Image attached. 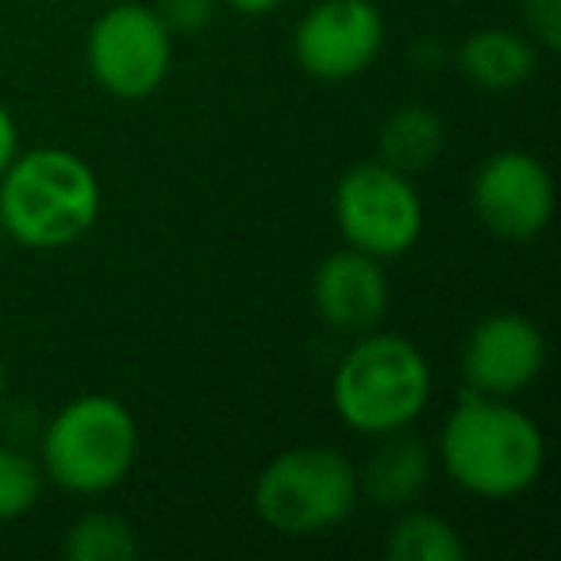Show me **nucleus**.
I'll list each match as a JSON object with an SVG mask.
<instances>
[{
  "label": "nucleus",
  "mask_w": 561,
  "mask_h": 561,
  "mask_svg": "<svg viewBox=\"0 0 561 561\" xmlns=\"http://www.w3.org/2000/svg\"><path fill=\"white\" fill-rule=\"evenodd\" d=\"M227 9H234L239 16H270V12H277L285 0H224Z\"/></svg>",
  "instance_id": "21"
},
{
  "label": "nucleus",
  "mask_w": 561,
  "mask_h": 561,
  "mask_svg": "<svg viewBox=\"0 0 561 561\" xmlns=\"http://www.w3.org/2000/svg\"><path fill=\"white\" fill-rule=\"evenodd\" d=\"M431 400V369L420 346L400 335L366 331L346 351L331 381V404L339 420L358 435H389L423 415Z\"/></svg>",
  "instance_id": "3"
},
{
  "label": "nucleus",
  "mask_w": 561,
  "mask_h": 561,
  "mask_svg": "<svg viewBox=\"0 0 561 561\" xmlns=\"http://www.w3.org/2000/svg\"><path fill=\"white\" fill-rule=\"evenodd\" d=\"M443 119L435 112L420 108V104H408L397 108L381 127V162L392 165L400 173H420L443 154Z\"/></svg>",
  "instance_id": "14"
},
{
  "label": "nucleus",
  "mask_w": 561,
  "mask_h": 561,
  "mask_svg": "<svg viewBox=\"0 0 561 561\" xmlns=\"http://www.w3.org/2000/svg\"><path fill=\"white\" fill-rule=\"evenodd\" d=\"M20 154V135H16V119L9 116V108L0 104V178L12 165V158Z\"/></svg>",
  "instance_id": "20"
},
{
  "label": "nucleus",
  "mask_w": 561,
  "mask_h": 561,
  "mask_svg": "<svg viewBox=\"0 0 561 561\" xmlns=\"http://www.w3.org/2000/svg\"><path fill=\"white\" fill-rule=\"evenodd\" d=\"M385 47V20L374 0H320L305 12L293 50L308 78L346 81L366 73Z\"/></svg>",
  "instance_id": "8"
},
{
  "label": "nucleus",
  "mask_w": 561,
  "mask_h": 561,
  "mask_svg": "<svg viewBox=\"0 0 561 561\" xmlns=\"http://www.w3.org/2000/svg\"><path fill=\"white\" fill-rule=\"evenodd\" d=\"M381 443L369 450L358 473V500H369L377 507H404L427 489L431 481V450L423 438H415L408 427L377 435Z\"/></svg>",
  "instance_id": "12"
},
{
  "label": "nucleus",
  "mask_w": 561,
  "mask_h": 561,
  "mask_svg": "<svg viewBox=\"0 0 561 561\" xmlns=\"http://www.w3.org/2000/svg\"><path fill=\"white\" fill-rule=\"evenodd\" d=\"M523 24L535 47H561V0H523Z\"/></svg>",
  "instance_id": "19"
},
{
  "label": "nucleus",
  "mask_w": 561,
  "mask_h": 561,
  "mask_svg": "<svg viewBox=\"0 0 561 561\" xmlns=\"http://www.w3.org/2000/svg\"><path fill=\"white\" fill-rule=\"evenodd\" d=\"M70 561H131L139 553V535L116 512H89L62 538Z\"/></svg>",
  "instance_id": "16"
},
{
  "label": "nucleus",
  "mask_w": 561,
  "mask_h": 561,
  "mask_svg": "<svg viewBox=\"0 0 561 561\" xmlns=\"http://www.w3.org/2000/svg\"><path fill=\"white\" fill-rule=\"evenodd\" d=\"M139 427L112 397H78L43 431V473L66 492L96 496L131 473Z\"/></svg>",
  "instance_id": "5"
},
{
  "label": "nucleus",
  "mask_w": 561,
  "mask_h": 561,
  "mask_svg": "<svg viewBox=\"0 0 561 561\" xmlns=\"http://www.w3.org/2000/svg\"><path fill=\"white\" fill-rule=\"evenodd\" d=\"M546 366V339L527 316L492 312L469 331L461 377L481 397H515L530 389Z\"/></svg>",
  "instance_id": "10"
},
{
  "label": "nucleus",
  "mask_w": 561,
  "mask_h": 561,
  "mask_svg": "<svg viewBox=\"0 0 561 561\" xmlns=\"http://www.w3.org/2000/svg\"><path fill=\"white\" fill-rule=\"evenodd\" d=\"M254 507L277 535H328L358 507L354 461L331 446H293L257 473Z\"/></svg>",
  "instance_id": "4"
},
{
  "label": "nucleus",
  "mask_w": 561,
  "mask_h": 561,
  "mask_svg": "<svg viewBox=\"0 0 561 561\" xmlns=\"http://www.w3.org/2000/svg\"><path fill=\"white\" fill-rule=\"evenodd\" d=\"M173 35L147 4H112L89 27L85 62L93 81L119 101H142L170 73Z\"/></svg>",
  "instance_id": "7"
},
{
  "label": "nucleus",
  "mask_w": 561,
  "mask_h": 561,
  "mask_svg": "<svg viewBox=\"0 0 561 561\" xmlns=\"http://www.w3.org/2000/svg\"><path fill=\"white\" fill-rule=\"evenodd\" d=\"M0 392H4V362H0Z\"/></svg>",
  "instance_id": "22"
},
{
  "label": "nucleus",
  "mask_w": 561,
  "mask_h": 561,
  "mask_svg": "<svg viewBox=\"0 0 561 561\" xmlns=\"http://www.w3.org/2000/svg\"><path fill=\"white\" fill-rule=\"evenodd\" d=\"M312 300L335 331L346 335L374 331L389 308V277L381 257L362 254L354 247L328 254L312 277Z\"/></svg>",
  "instance_id": "11"
},
{
  "label": "nucleus",
  "mask_w": 561,
  "mask_h": 561,
  "mask_svg": "<svg viewBox=\"0 0 561 561\" xmlns=\"http://www.w3.org/2000/svg\"><path fill=\"white\" fill-rule=\"evenodd\" d=\"M473 211L496 239H535L553 219L550 170L527 150H500L477 170Z\"/></svg>",
  "instance_id": "9"
},
{
  "label": "nucleus",
  "mask_w": 561,
  "mask_h": 561,
  "mask_svg": "<svg viewBox=\"0 0 561 561\" xmlns=\"http://www.w3.org/2000/svg\"><path fill=\"white\" fill-rule=\"evenodd\" d=\"M389 561H461L466 542L450 519L435 512H408L385 538Z\"/></svg>",
  "instance_id": "15"
},
{
  "label": "nucleus",
  "mask_w": 561,
  "mask_h": 561,
  "mask_svg": "<svg viewBox=\"0 0 561 561\" xmlns=\"http://www.w3.org/2000/svg\"><path fill=\"white\" fill-rule=\"evenodd\" d=\"M335 224L346 247L389 262L415 247L423 231V204L408 173L385 162H362L335 185Z\"/></svg>",
  "instance_id": "6"
},
{
  "label": "nucleus",
  "mask_w": 561,
  "mask_h": 561,
  "mask_svg": "<svg viewBox=\"0 0 561 561\" xmlns=\"http://www.w3.org/2000/svg\"><path fill=\"white\" fill-rule=\"evenodd\" d=\"M538 50L527 35L504 32V27H484L473 32L458 50V66L473 85L481 89H515L535 73Z\"/></svg>",
  "instance_id": "13"
},
{
  "label": "nucleus",
  "mask_w": 561,
  "mask_h": 561,
  "mask_svg": "<svg viewBox=\"0 0 561 561\" xmlns=\"http://www.w3.org/2000/svg\"><path fill=\"white\" fill-rule=\"evenodd\" d=\"M438 458L450 481L484 500H507L538 481L546 443L538 423L504 397H466L446 415Z\"/></svg>",
  "instance_id": "1"
},
{
  "label": "nucleus",
  "mask_w": 561,
  "mask_h": 561,
  "mask_svg": "<svg viewBox=\"0 0 561 561\" xmlns=\"http://www.w3.org/2000/svg\"><path fill=\"white\" fill-rule=\"evenodd\" d=\"M0 239H4V227H0Z\"/></svg>",
  "instance_id": "23"
},
{
  "label": "nucleus",
  "mask_w": 561,
  "mask_h": 561,
  "mask_svg": "<svg viewBox=\"0 0 561 561\" xmlns=\"http://www.w3.org/2000/svg\"><path fill=\"white\" fill-rule=\"evenodd\" d=\"M219 0H158V20L170 35H196L211 24Z\"/></svg>",
  "instance_id": "18"
},
{
  "label": "nucleus",
  "mask_w": 561,
  "mask_h": 561,
  "mask_svg": "<svg viewBox=\"0 0 561 561\" xmlns=\"http://www.w3.org/2000/svg\"><path fill=\"white\" fill-rule=\"evenodd\" d=\"M43 496V469L16 446H0V519H20Z\"/></svg>",
  "instance_id": "17"
},
{
  "label": "nucleus",
  "mask_w": 561,
  "mask_h": 561,
  "mask_svg": "<svg viewBox=\"0 0 561 561\" xmlns=\"http://www.w3.org/2000/svg\"><path fill=\"white\" fill-rule=\"evenodd\" d=\"M101 216V181L62 147L16 154L0 178V227L32 250L78 242Z\"/></svg>",
  "instance_id": "2"
}]
</instances>
